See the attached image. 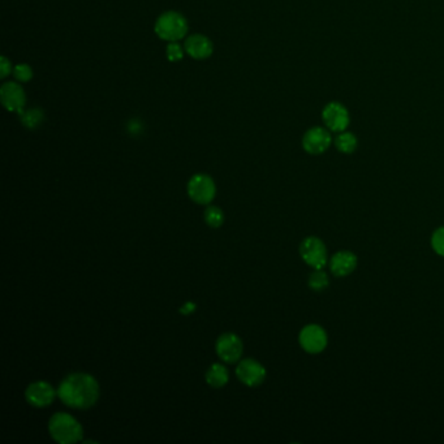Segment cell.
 <instances>
[{
    "instance_id": "obj_25",
    "label": "cell",
    "mask_w": 444,
    "mask_h": 444,
    "mask_svg": "<svg viewBox=\"0 0 444 444\" xmlns=\"http://www.w3.org/2000/svg\"><path fill=\"white\" fill-rule=\"evenodd\" d=\"M196 309V304H195V302H190V301H189V302H185V304H184L183 306L180 308V310H179V312H180V313L182 314H184V315H189V314L193 313V312H195Z\"/></svg>"
},
{
    "instance_id": "obj_21",
    "label": "cell",
    "mask_w": 444,
    "mask_h": 444,
    "mask_svg": "<svg viewBox=\"0 0 444 444\" xmlns=\"http://www.w3.org/2000/svg\"><path fill=\"white\" fill-rule=\"evenodd\" d=\"M184 51L185 49H183L177 42H169L166 47V56L172 63H177L183 60Z\"/></svg>"
},
{
    "instance_id": "obj_20",
    "label": "cell",
    "mask_w": 444,
    "mask_h": 444,
    "mask_svg": "<svg viewBox=\"0 0 444 444\" xmlns=\"http://www.w3.org/2000/svg\"><path fill=\"white\" fill-rule=\"evenodd\" d=\"M12 73H14V79L21 84L29 82L30 79H33V69H32V66H27L25 63H21V64L14 66Z\"/></svg>"
},
{
    "instance_id": "obj_13",
    "label": "cell",
    "mask_w": 444,
    "mask_h": 444,
    "mask_svg": "<svg viewBox=\"0 0 444 444\" xmlns=\"http://www.w3.org/2000/svg\"><path fill=\"white\" fill-rule=\"evenodd\" d=\"M185 53L196 60H205L214 53V45L209 37L204 34H192L184 43Z\"/></svg>"
},
{
    "instance_id": "obj_16",
    "label": "cell",
    "mask_w": 444,
    "mask_h": 444,
    "mask_svg": "<svg viewBox=\"0 0 444 444\" xmlns=\"http://www.w3.org/2000/svg\"><path fill=\"white\" fill-rule=\"evenodd\" d=\"M20 115V120L27 127V130H37L40 124L45 121V112L40 108H32L27 111H23Z\"/></svg>"
},
{
    "instance_id": "obj_10",
    "label": "cell",
    "mask_w": 444,
    "mask_h": 444,
    "mask_svg": "<svg viewBox=\"0 0 444 444\" xmlns=\"http://www.w3.org/2000/svg\"><path fill=\"white\" fill-rule=\"evenodd\" d=\"M236 375L248 387H258L266 379V369L256 360L247 358L236 367Z\"/></svg>"
},
{
    "instance_id": "obj_8",
    "label": "cell",
    "mask_w": 444,
    "mask_h": 444,
    "mask_svg": "<svg viewBox=\"0 0 444 444\" xmlns=\"http://www.w3.org/2000/svg\"><path fill=\"white\" fill-rule=\"evenodd\" d=\"M1 105L10 112L21 114L27 105V94L17 82H5L0 88Z\"/></svg>"
},
{
    "instance_id": "obj_23",
    "label": "cell",
    "mask_w": 444,
    "mask_h": 444,
    "mask_svg": "<svg viewBox=\"0 0 444 444\" xmlns=\"http://www.w3.org/2000/svg\"><path fill=\"white\" fill-rule=\"evenodd\" d=\"M12 72V63L5 58V56H1L0 58V79H5L11 75Z\"/></svg>"
},
{
    "instance_id": "obj_11",
    "label": "cell",
    "mask_w": 444,
    "mask_h": 444,
    "mask_svg": "<svg viewBox=\"0 0 444 444\" xmlns=\"http://www.w3.org/2000/svg\"><path fill=\"white\" fill-rule=\"evenodd\" d=\"M58 391L53 390V386L49 382L37 380L27 386L25 391V399L27 403L36 408H46L53 404Z\"/></svg>"
},
{
    "instance_id": "obj_18",
    "label": "cell",
    "mask_w": 444,
    "mask_h": 444,
    "mask_svg": "<svg viewBox=\"0 0 444 444\" xmlns=\"http://www.w3.org/2000/svg\"><path fill=\"white\" fill-rule=\"evenodd\" d=\"M308 284L315 292H322V291H325L328 287L330 280H328V276H327L326 273L322 269V270H315L313 274L309 276Z\"/></svg>"
},
{
    "instance_id": "obj_6",
    "label": "cell",
    "mask_w": 444,
    "mask_h": 444,
    "mask_svg": "<svg viewBox=\"0 0 444 444\" xmlns=\"http://www.w3.org/2000/svg\"><path fill=\"white\" fill-rule=\"evenodd\" d=\"M299 341L302 349L310 354L323 352L327 347L326 331L318 325H308L301 330Z\"/></svg>"
},
{
    "instance_id": "obj_5",
    "label": "cell",
    "mask_w": 444,
    "mask_h": 444,
    "mask_svg": "<svg viewBox=\"0 0 444 444\" xmlns=\"http://www.w3.org/2000/svg\"><path fill=\"white\" fill-rule=\"evenodd\" d=\"M188 195L199 205H210L217 195V186L209 175L197 173L188 183Z\"/></svg>"
},
{
    "instance_id": "obj_22",
    "label": "cell",
    "mask_w": 444,
    "mask_h": 444,
    "mask_svg": "<svg viewBox=\"0 0 444 444\" xmlns=\"http://www.w3.org/2000/svg\"><path fill=\"white\" fill-rule=\"evenodd\" d=\"M431 245L436 254L444 257V227L438 228L431 237Z\"/></svg>"
},
{
    "instance_id": "obj_3",
    "label": "cell",
    "mask_w": 444,
    "mask_h": 444,
    "mask_svg": "<svg viewBox=\"0 0 444 444\" xmlns=\"http://www.w3.org/2000/svg\"><path fill=\"white\" fill-rule=\"evenodd\" d=\"M188 20L176 11H167L160 14L156 21L154 32L158 37L166 42H179L188 34Z\"/></svg>"
},
{
    "instance_id": "obj_17",
    "label": "cell",
    "mask_w": 444,
    "mask_h": 444,
    "mask_svg": "<svg viewBox=\"0 0 444 444\" xmlns=\"http://www.w3.org/2000/svg\"><path fill=\"white\" fill-rule=\"evenodd\" d=\"M335 146L343 154H352L357 149V138L351 132H341L335 138Z\"/></svg>"
},
{
    "instance_id": "obj_24",
    "label": "cell",
    "mask_w": 444,
    "mask_h": 444,
    "mask_svg": "<svg viewBox=\"0 0 444 444\" xmlns=\"http://www.w3.org/2000/svg\"><path fill=\"white\" fill-rule=\"evenodd\" d=\"M128 132L131 133L132 136H138L141 132L144 131L143 128V124L138 119H133L130 123H128V127H127Z\"/></svg>"
},
{
    "instance_id": "obj_4",
    "label": "cell",
    "mask_w": 444,
    "mask_h": 444,
    "mask_svg": "<svg viewBox=\"0 0 444 444\" xmlns=\"http://www.w3.org/2000/svg\"><path fill=\"white\" fill-rule=\"evenodd\" d=\"M301 258L314 270H322L328 262L326 245L315 236L306 237L300 245Z\"/></svg>"
},
{
    "instance_id": "obj_12",
    "label": "cell",
    "mask_w": 444,
    "mask_h": 444,
    "mask_svg": "<svg viewBox=\"0 0 444 444\" xmlns=\"http://www.w3.org/2000/svg\"><path fill=\"white\" fill-rule=\"evenodd\" d=\"M330 132L322 127H313L302 137V147L312 156L323 154L331 145Z\"/></svg>"
},
{
    "instance_id": "obj_15",
    "label": "cell",
    "mask_w": 444,
    "mask_h": 444,
    "mask_svg": "<svg viewBox=\"0 0 444 444\" xmlns=\"http://www.w3.org/2000/svg\"><path fill=\"white\" fill-rule=\"evenodd\" d=\"M230 380V374L225 366L222 364H214L210 366L206 371V382L214 388H221Z\"/></svg>"
},
{
    "instance_id": "obj_19",
    "label": "cell",
    "mask_w": 444,
    "mask_h": 444,
    "mask_svg": "<svg viewBox=\"0 0 444 444\" xmlns=\"http://www.w3.org/2000/svg\"><path fill=\"white\" fill-rule=\"evenodd\" d=\"M205 222L211 228H219L224 223V214L218 206H209L205 210Z\"/></svg>"
},
{
    "instance_id": "obj_9",
    "label": "cell",
    "mask_w": 444,
    "mask_h": 444,
    "mask_svg": "<svg viewBox=\"0 0 444 444\" xmlns=\"http://www.w3.org/2000/svg\"><path fill=\"white\" fill-rule=\"evenodd\" d=\"M322 119L327 130L336 133L345 131L351 121L348 110L339 102L328 103L322 111Z\"/></svg>"
},
{
    "instance_id": "obj_1",
    "label": "cell",
    "mask_w": 444,
    "mask_h": 444,
    "mask_svg": "<svg viewBox=\"0 0 444 444\" xmlns=\"http://www.w3.org/2000/svg\"><path fill=\"white\" fill-rule=\"evenodd\" d=\"M58 396L69 408L89 409L99 399V384L90 374L73 373L62 380Z\"/></svg>"
},
{
    "instance_id": "obj_2",
    "label": "cell",
    "mask_w": 444,
    "mask_h": 444,
    "mask_svg": "<svg viewBox=\"0 0 444 444\" xmlns=\"http://www.w3.org/2000/svg\"><path fill=\"white\" fill-rule=\"evenodd\" d=\"M49 432L55 442L60 444H73L82 441L84 429L73 416L58 412L49 422Z\"/></svg>"
},
{
    "instance_id": "obj_14",
    "label": "cell",
    "mask_w": 444,
    "mask_h": 444,
    "mask_svg": "<svg viewBox=\"0 0 444 444\" xmlns=\"http://www.w3.org/2000/svg\"><path fill=\"white\" fill-rule=\"evenodd\" d=\"M356 267H357V257L349 250L338 251L330 260V270L338 278L352 274Z\"/></svg>"
},
{
    "instance_id": "obj_7",
    "label": "cell",
    "mask_w": 444,
    "mask_h": 444,
    "mask_svg": "<svg viewBox=\"0 0 444 444\" xmlns=\"http://www.w3.org/2000/svg\"><path fill=\"white\" fill-rule=\"evenodd\" d=\"M243 341L232 332L221 335L215 344L217 354L227 364H236L243 356Z\"/></svg>"
}]
</instances>
